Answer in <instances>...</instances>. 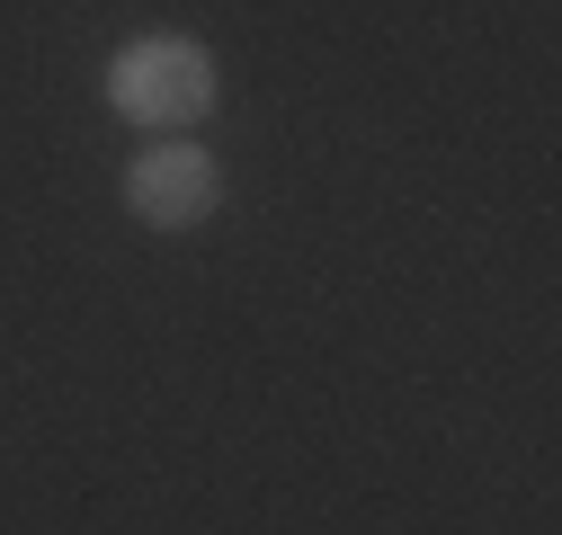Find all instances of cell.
Wrapping results in <instances>:
<instances>
[{
	"mask_svg": "<svg viewBox=\"0 0 562 535\" xmlns=\"http://www.w3.org/2000/svg\"><path fill=\"white\" fill-rule=\"evenodd\" d=\"M215 206H224V170H215L205 144H153V152H134V170H125V215L134 224L196 232Z\"/></svg>",
	"mask_w": 562,
	"mask_h": 535,
	"instance_id": "obj_2",
	"label": "cell"
},
{
	"mask_svg": "<svg viewBox=\"0 0 562 535\" xmlns=\"http://www.w3.org/2000/svg\"><path fill=\"white\" fill-rule=\"evenodd\" d=\"M108 107L134 125H196L215 107V54L196 36H134L108 62Z\"/></svg>",
	"mask_w": 562,
	"mask_h": 535,
	"instance_id": "obj_1",
	"label": "cell"
}]
</instances>
